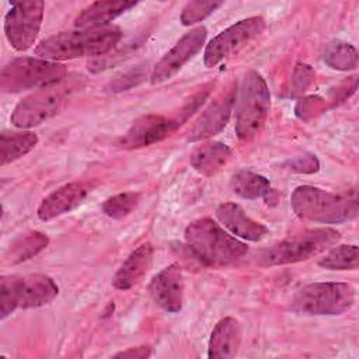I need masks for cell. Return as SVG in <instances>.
Segmentation results:
<instances>
[{"mask_svg": "<svg viewBox=\"0 0 359 359\" xmlns=\"http://www.w3.org/2000/svg\"><path fill=\"white\" fill-rule=\"evenodd\" d=\"M136 1L123 0H108L95 1L83 8V11L76 17L74 27L77 29H97L108 27V24L123 14L125 11L133 8Z\"/></svg>", "mask_w": 359, "mask_h": 359, "instance_id": "19", "label": "cell"}, {"mask_svg": "<svg viewBox=\"0 0 359 359\" xmlns=\"http://www.w3.org/2000/svg\"><path fill=\"white\" fill-rule=\"evenodd\" d=\"M49 244V238L46 234L41 231H28L15 238L7 251L3 255L4 265H17L24 261L31 259L42 250H45Z\"/></svg>", "mask_w": 359, "mask_h": 359, "instance_id": "22", "label": "cell"}, {"mask_svg": "<svg viewBox=\"0 0 359 359\" xmlns=\"http://www.w3.org/2000/svg\"><path fill=\"white\" fill-rule=\"evenodd\" d=\"M324 100L320 97H306L300 100L296 105V115L300 119H309L310 116L321 112L324 109Z\"/></svg>", "mask_w": 359, "mask_h": 359, "instance_id": "33", "label": "cell"}, {"mask_svg": "<svg viewBox=\"0 0 359 359\" xmlns=\"http://www.w3.org/2000/svg\"><path fill=\"white\" fill-rule=\"evenodd\" d=\"M294 215L303 220L335 224L358 216L356 194H334L311 185H300L290 195Z\"/></svg>", "mask_w": 359, "mask_h": 359, "instance_id": "2", "label": "cell"}, {"mask_svg": "<svg viewBox=\"0 0 359 359\" xmlns=\"http://www.w3.org/2000/svg\"><path fill=\"white\" fill-rule=\"evenodd\" d=\"M121 39L122 31L114 25L97 29H77L42 39L34 52L38 57L52 62L84 56L101 57L111 52Z\"/></svg>", "mask_w": 359, "mask_h": 359, "instance_id": "1", "label": "cell"}, {"mask_svg": "<svg viewBox=\"0 0 359 359\" xmlns=\"http://www.w3.org/2000/svg\"><path fill=\"white\" fill-rule=\"evenodd\" d=\"M178 129L174 118L164 115L149 114L137 118L126 133L119 139V146L123 149H142L151 146Z\"/></svg>", "mask_w": 359, "mask_h": 359, "instance_id": "12", "label": "cell"}, {"mask_svg": "<svg viewBox=\"0 0 359 359\" xmlns=\"http://www.w3.org/2000/svg\"><path fill=\"white\" fill-rule=\"evenodd\" d=\"M18 276H1L0 279V317L4 320L18 309Z\"/></svg>", "mask_w": 359, "mask_h": 359, "instance_id": "29", "label": "cell"}, {"mask_svg": "<svg viewBox=\"0 0 359 359\" xmlns=\"http://www.w3.org/2000/svg\"><path fill=\"white\" fill-rule=\"evenodd\" d=\"M151 299L168 313H178L184 302V278L178 264H171L157 272L149 285Z\"/></svg>", "mask_w": 359, "mask_h": 359, "instance_id": "13", "label": "cell"}, {"mask_svg": "<svg viewBox=\"0 0 359 359\" xmlns=\"http://www.w3.org/2000/svg\"><path fill=\"white\" fill-rule=\"evenodd\" d=\"M38 143V136L29 130L3 132L0 135L1 165L13 163L29 153Z\"/></svg>", "mask_w": 359, "mask_h": 359, "instance_id": "24", "label": "cell"}, {"mask_svg": "<svg viewBox=\"0 0 359 359\" xmlns=\"http://www.w3.org/2000/svg\"><path fill=\"white\" fill-rule=\"evenodd\" d=\"M67 69L59 62L41 57H17L1 67L0 88L3 93L41 90L65 80Z\"/></svg>", "mask_w": 359, "mask_h": 359, "instance_id": "5", "label": "cell"}, {"mask_svg": "<svg viewBox=\"0 0 359 359\" xmlns=\"http://www.w3.org/2000/svg\"><path fill=\"white\" fill-rule=\"evenodd\" d=\"M140 202V194L137 192H122L104 201L102 212L115 220H121L129 216Z\"/></svg>", "mask_w": 359, "mask_h": 359, "instance_id": "27", "label": "cell"}, {"mask_svg": "<svg viewBox=\"0 0 359 359\" xmlns=\"http://www.w3.org/2000/svg\"><path fill=\"white\" fill-rule=\"evenodd\" d=\"M355 303V289L345 282H316L302 287L292 300L296 313L307 316H339Z\"/></svg>", "mask_w": 359, "mask_h": 359, "instance_id": "6", "label": "cell"}, {"mask_svg": "<svg viewBox=\"0 0 359 359\" xmlns=\"http://www.w3.org/2000/svg\"><path fill=\"white\" fill-rule=\"evenodd\" d=\"M151 355V348L142 345V346H132L126 351L118 352L114 355V358H130V359H144Z\"/></svg>", "mask_w": 359, "mask_h": 359, "instance_id": "34", "label": "cell"}, {"mask_svg": "<svg viewBox=\"0 0 359 359\" xmlns=\"http://www.w3.org/2000/svg\"><path fill=\"white\" fill-rule=\"evenodd\" d=\"M230 188L236 195L248 201L266 198L272 191L268 178L247 170H240L231 175Z\"/></svg>", "mask_w": 359, "mask_h": 359, "instance_id": "23", "label": "cell"}, {"mask_svg": "<svg viewBox=\"0 0 359 359\" xmlns=\"http://www.w3.org/2000/svg\"><path fill=\"white\" fill-rule=\"evenodd\" d=\"M241 345V325L234 317L222 318L210 332L208 356L217 358H234Z\"/></svg>", "mask_w": 359, "mask_h": 359, "instance_id": "20", "label": "cell"}, {"mask_svg": "<svg viewBox=\"0 0 359 359\" xmlns=\"http://www.w3.org/2000/svg\"><path fill=\"white\" fill-rule=\"evenodd\" d=\"M185 243L191 252L208 266H224L247 254V244L226 233L216 222L203 217L185 229Z\"/></svg>", "mask_w": 359, "mask_h": 359, "instance_id": "3", "label": "cell"}, {"mask_svg": "<svg viewBox=\"0 0 359 359\" xmlns=\"http://www.w3.org/2000/svg\"><path fill=\"white\" fill-rule=\"evenodd\" d=\"M271 107V95L265 79L257 70H250L236 91V125L240 140H252L262 129Z\"/></svg>", "mask_w": 359, "mask_h": 359, "instance_id": "4", "label": "cell"}, {"mask_svg": "<svg viewBox=\"0 0 359 359\" xmlns=\"http://www.w3.org/2000/svg\"><path fill=\"white\" fill-rule=\"evenodd\" d=\"M144 77H146V73L143 69H132L123 73L121 77H116L114 81H111L108 88L109 91H114V93L125 91L133 86H137L140 81H143Z\"/></svg>", "mask_w": 359, "mask_h": 359, "instance_id": "31", "label": "cell"}, {"mask_svg": "<svg viewBox=\"0 0 359 359\" xmlns=\"http://www.w3.org/2000/svg\"><path fill=\"white\" fill-rule=\"evenodd\" d=\"M233 157V150L222 142H210L196 147L191 156L189 163L199 174L212 177L219 172Z\"/></svg>", "mask_w": 359, "mask_h": 359, "instance_id": "21", "label": "cell"}, {"mask_svg": "<svg viewBox=\"0 0 359 359\" xmlns=\"http://www.w3.org/2000/svg\"><path fill=\"white\" fill-rule=\"evenodd\" d=\"M153 259V245L143 243L135 248L122 262L112 278V286L118 290H129L135 287L146 275Z\"/></svg>", "mask_w": 359, "mask_h": 359, "instance_id": "18", "label": "cell"}, {"mask_svg": "<svg viewBox=\"0 0 359 359\" xmlns=\"http://www.w3.org/2000/svg\"><path fill=\"white\" fill-rule=\"evenodd\" d=\"M341 238L339 231L331 227L307 230L302 234L289 237L261 255L262 265H286L313 258L330 247L335 245Z\"/></svg>", "mask_w": 359, "mask_h": 359, "instance_id": "7", "label": "cell"}, {"mask_svg": "<svg viewBox=\"0 0 359 359\" xmlns=\"http://www.w3.org/2000/svg\"><path fill=\"white\" fill-rule=\"evenodd\" d=\"M323 59L330 67L337 70H352L358 66V52L355 46L339 39L325 45Z\"/></svg>", "mask_w": 359, "mask_h": 359, "instance_id": "25", "label": "cell"}, {"mask_svg": "<svg viewBox=\"0 0 359 359\" xmlns=\"http://www.w3.org/2000/svg\"><path fill=\"white\" fill-rule=\"evenodd\" d=\"M314 72L309 65L297 63L292 76V93L293 95L303 94L313 83Z\"/></svg>", "mask_w": 359, "mask_h": 359, "instance_id": "30", "label": "cell"}, {"mask_svg": "<svg viewBox=\"0 0 359 359\" xmlns=\"http://www.w3.org/2000/svg\"><path fill=\"white\" fill-rule=\"evenodd\" d=\"M234 98L236 90L233 88L213 101L189 130L188 142H199L222 132L230 119L231 109L234 107Z\"/></svg>", "mask_w": 359, "mask_h": 359, "instance_id": "15", "label": "cell"}, {"mask_svg": "<svg viewBox=\"0 0 359 359\" xmlns=\"http://www.w3.org/2000/svg\"><path fill=\"white\" fill-rule=\"evenodd\" d=\"M90 187L86 182H69L50 192L38 208V219L41 222H49L65 213H69L79 208L87 195Z\"/></svg>", "mask_w": 359, "mask_h": 359, "instance_id": "14", "label": "cell"}, {"mask_svg": "<svg viewBox=\"0 0 359 359\" xmlns=\"http://www.w3.org/2000/svg\"><path fill=\"white\" fill-rule=\"evenodd\" d=\"M206 38L208 29L203 25L192 28L184 34L154 66L150 76L151 84H161L175 76L182 69V66L202 49Z\"/></svg>", "mask_w": 359, "mask_h": 359, "instance_id": "11", "label": "cell"}, {"mask_svg": "<svg viewBox=\"0 0 359 359\" xmlns=\"http://www.w3.org/2000/svg\"><path fill=\"white\" fill-rule=\"evenodd\" d=\"M286 167L293 171V172H300V174H313L317 172L320 168L318 158L314 154H303L297 156L286 163Z\"/></svg>", "mask_w": 359, "mask_h": 359, "instance_id": "32", "label": "cell"}, {"mask_svg": "<svg viewBox=\"0 0 359 359\" xmlns=\"http://www.w3.org/2000/svg\"><path fill=\"white\" fill-rule=\"evenodd\" d=\"M216 217L234 236L248 241H261L269 231L266 226L251 219L240 205L233 202L219 205Z\"/></svg>", "mask_w": 359, "mask_h": 359, "instance_id": "16", "label": "cell"}, {"mask_svg": "<svg viewBox=\"0 0 359 359\" xmlns=\"http://www.w3.org/2000/svg\"><path fill=\"white\" fill-rule=\"evenodd\" d=\"M223 6V1H188L181 11V22L184 25H194L202 20H205L208 15H210L213 11H216L219 7Z\"/></svg>", "mask_w": 359, "mask_h": 359, "instance_id": "28", "label": "cell"}, {"mask_svg": "<svg viewBox=\"0 0 359 359\" xmlns=\"http://www.w3.org/2000/svg\"><path fill=\"white\" fill-rule=\"evenodd\" d=\"M18 309H36L49 304L59 293L56 282L42 273L18 276Z\"/></svg>", "mask_w": 359, "mask_h": 359, "instance_id": "17", "label": "cell"}, {"mask_svg": "<svg viewBox=\"0 0 359 359\" xmlns=\"http://www.w3.org/2000/svg\"><path fill=\"white\" fill-rule=\"evenodd\" d=\"M359 264V250L355 244H342L330 250L320 261L321 268L330 271H355Z\"/></svg>", "mask_w": 359, "mask_h": 359, "instance_id": "26", "label": "cell"}, {"mask_svg": "<svg viewBox=\"0 0 359 359\" xmlns=\"http://www.w3.org/2000/svg\"><path fill=\"white\" fill-rule=\"evenodd\" d=\"M72 91L73 87L63 81L35 91L17 104L10 116L11 123L20 129H31L43 123L62 109Z\"/></svg>", "mask_w": 359, "mask_h": 359, "instance_id": "8", "label": "cell"}, {"mask_svg": "<svg viewBox=\"0 0 359 359\" xmlns=\"http://www.w3.org/2000/svg\"><path fill=\"white\" fill-rule=\"evenodd\" d=\"M43 18V1H11L4 17V34L15 50L29 49L39 34Z\"/></svg>", "mask_w": 359, "mask_h": 359, "instance_id": "10", "label": "cell"}, {"mask_svg": "<svg viewBox=\"0 0 359 359\" xmlns=\"http://www.w3.org/2000/svg\"><path fill=\"white\" fill-rule=\"evenodd\" d=\"M265 29V20L261 15L241 20L220 34H217L208 45L203 53L206 67H215L223 60L238 53L252 39L259 36Z\"/></svg>", "mask_w": 359, "mask_h": 359, "instance_id": "9", "label": "cell"}]
</instances>
